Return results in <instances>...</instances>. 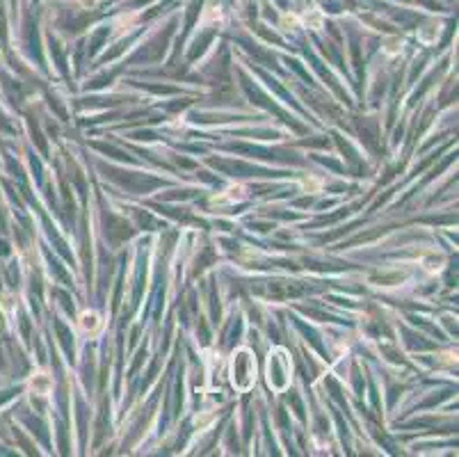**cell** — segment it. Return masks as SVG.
I'll list each match as a JSON object with an SVG mask.
<instances>
[{"instance_id":"obj_1","label":"cell","mask_w":459,"mask_h":457,"mask_svg":"<svg viewBox=\"0 0 459 457\" xmlns=\"http://www.w3.org/2000/svg\"><path fill=\"white\" fill-rule=\"evenodd\" d=\"M80 323H82V327L89 329V331H94L101 325L99 323V316H96V314H82V320Z\"/></svg>"}]
</instances>
